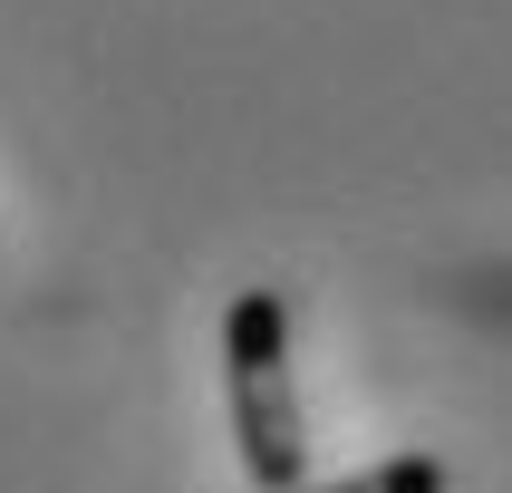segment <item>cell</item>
<instances>
[{
  "instance_id": "7a4b0ae2",
  "label": "cell",
  "mask_w": 512,
  "mask_h": 493,
  "mask_svg": "<svg viewBox=\"0 0 512 493\" xmlns=\"http://www.w3.org/2000/svg\"><path fill=\"white\" fill-rule=\"evenodd\" d=\"M290 493H445V464L435 455H387L368 474H348V484H290Z\"/></svg>"
},
{
  "instance_id": "6da1fadb",
  "label": "cell",
  "mask_w": 512,
  "mask_h": 493,
  "mask_svg": "<svg viewBox=\"0 0 512 493\" xmlns=\"http://www.w3.org/2000/svg\"><path fill=\"white\" fill-rule=\"evenodd\" d=\"M223 387H232V445L261 493H290L310 464V426H300V387H290V300L271 281L232 290L223 310Z\"/></svg>"
}]
</instances>
